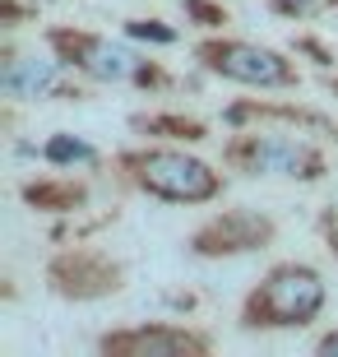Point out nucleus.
I'll return each instance as SVG.
<instances>
[{
  "mask_svg": "<svg viewBox=\"0 0 338 357\" xmlns=\"http://www.w3.org/2000/svg\"><path fill=\"white\" fill-rule=\"evenodd\" d=\"M52 47L66 56L70 66L93 75V79H135L139 75V61L125 47H116V42H107V38H93V33H66V28H56Z\"/></svg>",
  "mask_w": 338,
  "mask_h": 357,
  "instance_id": "8",
  "label": "nucleus"
},
{
  "mask_svg": "<svg viewBox=\"0 0 338 357\" xmlns=\"http://www.w3.org/2000/svg\"><path fill=\"white\" fill-rule=\"evenodd\" d=\"M121 162L130 167L139 190L167 199V204H204L222 190L218 172L181 149H144V153H125Z\"/></svg>",
  "mask_w": 338,
  "mask_h": 357,
  "instance_id": "2",
  "label": "nucleus"
},
{
  "mask_svg": "<svg viewBox=\"0 0 338 357\" xmlns=\"http://www.w3.org/2000/svg\"><path fill=\"white\" fill-rule=\"evenodd\" d=\"M273 218L264 213H250V209H227L218 218H208L190 237V251L204 255V260H218V255H246V251H260L273 241Z\"/></svg>",
  "mask_w": 338,
  "mask_h": 357,
  "instance_id": "5",
  "label": "nucleus"
},
{
  "mask_svg": "<svg viewBox=\"0 0 338 357\" xmlns=\"http://www.w3.org/2000/svg\"><path fill=\"white\" fill-rule=\"evenodd\" d=\"M269 5H273L278 14H287V19H297V14H311L315 0H269Z\"/></svg>",
  "mask_w": 338,
  "mask_h": 357,
  "instance_id": "15",
  "label": "nucleus"
},
{
  "mask_svg": "<svg viewBox=\"0 0 338 357\" xmlns=\"http://www.w3.org/2000/svg\"><path fill=\"white\" fill-rule=\"evenodd\" d=\"M320 306H325V278L311 265H273L241 306V325L246 330H292V325H311Z\"/></svg>",
  "mask_w": 338,
  "mask_h": 357,
  "instance_id": "1",
  "label": "nucleus"
},
{
  "mask_svg": "<svg viewBox=\"0 0 338 357\" xmlns=\"http://www.w3.org/2000/svg\"><path fill=\"white\" fill-rule=\"evenodd\" d=\"M329 93H334V98H338V79H329Z\"/></svg>",
  "mask_w": 338,
  "mask_h": 357,
  "instance_id": "17",
  "label": "nucleus"
},
{
  "mask_svg": "<svg viewBox=\"0 0 338 357\" xmlns=\"http://www.w3.org/2000/svg\"><path fill=\"white\" fill-rule=\"evenodd\" d=\"M181 10L190 14V19H199L204 28H218V24H227V14H222V5H208V0H181Z\"/></svg>",
  "mask_w": 338,
  "mask_h": 357,
  "instance_id": "14",
  "label": "nucleus"
},
{
  "mask_svg": "<svg viewBox=\"0 0 338 357\" xmlns=\"http://www.w3.org/2000/svg\"><path fill=\"white\" fill-rule=\"evenodd\" d=\"M42 158L56 162V167H70V162H93L98 149L84 144V139H75V135H52V139L42 144Z\"/></svg>",
  "mask_w": 338,
  "mask_h": 357,
  "instance_id": "11",
  "label": "nucleus"
},
{
  "mask_svg": "<svg viewBox=\"0 0 338 357\" xmlns=\"http://www.w3.org/2000/svg\"><path fill=\"white\" fill-rule=\"evenodd\" d=\"M227 162H236L241 172L250 176H301V181H315L325 172V153L301 139H278V135H246L227 149Z\"/></svg>",
  "mask_w": 338,
  "mask_h": 357,
  "instance_id": "4",
  "label": "nucleus"
},
{
  "mask_svg": "<svg viewBox=\"0 0 338 357\" xmlns=\"http://www.w3.org/2000/svg\"><path fill=\"white\" fill-rule=\"evenodd\" d=\"M24 199L33 204V209L66 213V209H75V204H84L89 190H84L79 181H28L24 185Z\"/></svg>",
  "mask_w": 338,
  "mask_h": 357,
  "instance_id": "10",
  "label": "nucleus"
},
{
  "mask_svg": "<svg viewBox=\"0 0 338 357\" xmlns=\"http://www.w3.org/2000/svg\"><path fill=\"white\" fill-rule=\"evenodd\" d=\"M47 278L61 297L89 302V297H107V292L121 288V265H112L98 251H66L47 265Z\"/></svg>",
  "mask_w": 338,
  "mask_h": 357,
  "instance_id": "6",
  "label": "nucleus"
},
{
  "mask_svg": "<svg viewBox=\"0 0 338 357\" xmlns=\"http://www.w3.org/2000/svg\"><path fill=\"white\" fill-rule=\"evenodd\" d=\"M125 33H130V38H139V42H162V47H171V42H176V28H162L158 19H130V24H125Z\"/></svg>",
  "mask_w": 338,
  "mask_h": 357,
  "instance_id": "13",
  "label": "nucleus"
},
{
  "mask_svg": "<svg viewBox=\"0 0 338 357\" xmlns=\"http://www.w3.org/2000/svg\"><path fill=\"white\" fill-rule=\"evenodd\" d=\"M102 353L116 357H185V353H208V334L176 330V325H139V330H121L98 339Z\"/></svg>",
  "mask_w": 338,
  "mask_h": 357,
  "instance_id": "7",
  "label": "nucleus"
},
{
  "mask_svg": "<svg viewBox=\"0 0 338 357\" xmlns=\"http://www.w3.org/2000/svg\"><path fill=\"white\" fill-rule=\"evenodd\" d=\"M135 126H139V130L171 135V139H204V126H199V121H185V116H139Z\"/></svg>",
  "mask_w": 338,
  "mask_h": 357,
  "instance_id": "12",
  "label": "nucleus"
},
{
  "mask_svg": "<svg viewBox=\"0 0 338 357\" xmlns=\"http://www.w3.org/2000/svg\"><path fill=\"white\" fill-rule=\"evenodd\" d=\"M199 61L213 75L232 84H250V89H292L297 70L283 52L260 47V42H236V38H218V42H199Z\"/></svg>",
  "mask_w": 338,
  "mask_h": 357,
  "instance_id": "3",
  "label": "nucleus"
},
{
  "mask_svg": "<svg viewBox=\"0 0 338 357\" xmlns=\"http://www.w3.org/2000/svg\"><path fill=\"white\" fill-rule=\"evenodd\" d=\"M61 79V66L56 61H42V56H14L0 70V84L10 98H38V93H52Z\"/></svg>",
  "mask_w": 338,
  "mask_h": 357,
  "instance_id": "9",
  "label": "nucleus"
},
{
  "mask_svg": "<svg viewBox=\"0 0 338 357\" xmlns=\"http://www.w3.org/2000/svg\"><path fill=\"white\" fill-rule=\"evenodd\" d=\"M315 353H325V357H338V330H334V334H325V339L315 344Z\"/></svg>",
  "mask_w": 338,
  "mask_h": 357,
  "instance_id": "16",
  "label": "nucleus"
}]
</instances>
